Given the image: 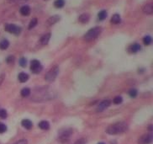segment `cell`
<instances>
[{
	"instance_id": "cell-1",
	"label": "cell",
	"mask_w": 153,
	"mask_h": 144,
	"mask_svg": "<svg viewBox=\"0 0 153 144\" xmlns=\"http://www.w3.org/2000/svg\"><path fill=\"white\" fill-rule=\"evenodd\" d=\"M128 130V125L124 121L117 122L109 126L106 129V132L109 135H118L125 132Z\"/></svg>"
},
{
	"instance_id": "cell-2",
	"label": "cell",
	"mask_w": 153,
	"mask_h": 144,
	"mask_svg": "<svg viewBox=\"0 0 153 144\" xmlns=\"http://www.w3.org/2000/svg\"><path fill=\"white\" fill-rule=\"evenodd\" d=\"M101 32H102L101 27L96 26V27H94V28L90 29V30L84 35V37L83 38H84V40L87 41H93V40L96 39V38L101 34Z\"/></svg>"
},
{
	"instance_id": "cell-3",
	"label": "cell",
	"mask_w": 153,
	"mask_h": 144,
	"mask_svg": "<svg viewBox=\"0 0 153 144\" xmlns=\"http://www.w3.org/2000/svg\"><path fill=\"white\" fill-rule=\"evenodd\" d=\"M58 73H59V67L57 66L52 67L45 76V79L46 80L47 82H53L56 78L57 77Z\"/></svg>"
},
{
	"instance_id": "cell-4",
	"label": "cell",
	"mask_w": 153,
	"mask_h": 144,
	"mask_svg": "<svg viewBox=\"0 0 153 144\" xmlns=\"http://www.w3.org/2000/svg\"><path fill=\"white\" fill-rule=\"evenodd\" d=\"M72 134V129H70V128L63 129V130L60 131V132H59V140L62 142V143L67 142Z\"/></svg>"
},
{
	"instance_id": "cell-5",
	"label": "cell",
	"mask_w": 153,
	"mask_h": 144,
	"mask_svg": "<svg viewBox=\"0 0 153 144\" xmlns=\"http://www.w3.org/2000/svg\"><path fill=\"white\" fill-rule=\"evenodd\" d=\"M4 30L6 31L9 32L11 34H14V35H19L21 33V28L19 26L16 25H14V24H8V25H5L4 27Z\"/></svg>"
},
{
	"instance_id": "cell-6",
	"label": "cell",
	"mask_w": 153,
	"mask_h": 144,
	"mask_svg": "<svg viewBox=\"0 0 153 144\" xmlns=\"http://www.w3.org/2000/svg\"><path fill=\"white\" fill-rule=\"evenodd\" d=\"M42 70V66L39 60L34 59L30 62V71L34 73H39Z\"/></svg>"
},
{
	"instance_id": "cell-7",
	"label": "cell",
	"mask_w": 153,
	"mask_h": 144,
	"mask_svg": "<svg viewBox=\"0 0 153 144\" xmlns=\"http://www.w3.org/2000/svg\"><path fill=\"white\" fill-rule=\"evenodd\" d=\"M153 140V136L152 133L142 135L138 140V144H150Z\"/></svg>"
},
{
	"instance_id": "cell-8",
	"label": "cell",
	"mask_w": 153,
	"mask_h": 144,
	"mask_svg": "<svg viewBox=\"0 0 153 144\" xmlns=\"http://www.w3.org/2000/svg\"><path fill=\"white\" fill-rule=\"evenodd\" d=\"M111 105V101L109 99H104L103 101H101L98 105L97 111L98 112H102L103 110H104L105 109H107L109 107V105Z\"/></svg>"
},
{
	"instance_id": "cell-9",
	"label": "cell",
	"mask_w": 153,
	"mask_h": 144,
	"mask_svg": "<svg viewBox=\"0 0 153 144\" xmlns=\"http://www.w3.org/2000/svg\"><path fill=\"white\" fill-rule=\"evenodd\" d=\"M142 11L145 14H152L153 13V5L152 3H146L142 8Z\"/></svg>"
},
{
	"instance_id": "cell-10",
	"label": "cell",
	"mask_w": 153,
	"mask_h": 144,
	"mask_svg": "<svg viewBox=\"0 0 153 144\" xmlns=\"http://www.w3.org/2000/svg\"><path fill=\"white\" fill-rule=\"evenodd\" d=\"M60 16L59 15H53L51 16V17H50L48 19H47L46 21V25H48V26H51V25H55L56 23H57L58 21L60 20Z\"/></svg>"
},
{
	"instance_id": "cell-11",
	"label": "cell",
	"mask_w": 153,
	"mask_h": 144,
	"mask_svg": "<svg viewBox=\"0 0 153 144\" xmlns=\"http://www.w3.org/2000/svg\"><path fill=\"white\" fill-rule=\"evenodd\" d=\"M90 19V15L87 13H84V14H82L78 18V21L82 24H87Z\"/></svg>"
},
{
	"instance_id": "cell-12",
	"label": "cell",
	"mask_w": 153,
	"mask_h": 144,
	"mask_svg": "<svg viewBox=\"0 0 153 144\" xmlns=\"http://www.w3.org/2000/svg\"><path fill=\"white\" fill-rule=\"evenodd\" d=\"M21 125L23 127H25L27 130H30V129L33 127V123L29 119H24L23 121H21Z\"/></svg>"
},
{
	"instance_id": "cell-13",
	"label": "cell",
	"mask_w": 153,
	"mask_h": 144,
	"mask_svg": "<svg viewBox=\"0 0 153 144\" xmlns=\"http://www.w3.org/2000/svg\"><path fill=\"white\" fill-rule=\"evenodd\" d=\"M51 33H47V34L43 35V36H41V40H40V42H41V45L48 44L49 41H50V39H51Z\"/></svg>"
},
{
	"instance_id": "cell-14",
	"label": "cell",
	"mask_w": 153,
	"mask_h": 144,
	"mask_svg": "<svg viewBox=\"0 0 153 144\" xmlns=\"http://www.w3.org/2000/svg\"><path fill=\"white\" fill-rule=\"evenodd\" d=\"M141 47L138 43H135V44L131 45L130 47H129V52L130 53H136L138 52L139 51H141Z\"/></svg>"
},
{
	"instance_id": "cell-15",
	"label": "cell",
	"mask_w": 153,
	"mask_h": 144,
	"mask_svg": "<svg viewBox=\"0 0 153 144\" xmlns=\"http://www.w3.org/2000/svg\"><path fill=\"white\" fill-rule=\"evenodd\" d=\"M19 12H20V14H22V15L28 16L29 14H30V6H28V5H24V6H22L20 8Z\"/></svg>"
},
{
	"instance_id": "cell-16",
	"label": "cell",
	"mask_w": 153,
	"mask_h": 144,
	"mask_svg": "<svg viewBox=\"0 0 153 144\" xmlns=\"http://www.w3.org/2000/svg\"><path fill=\"white\" fill-rule=\"evenodd\" d=\"M18 79L20 83H25L29 80V75L24 72H19V75H18Z\"/></svg>"
},
{
	"instance_id": "cell-17",
	"label": "cell",
	"mask_w": 153,
	"mask_h": 144,
	"mask_svg": "<svg viewBox=\"0 0 153 144\" xmlns=\"http://www.w3.org/2000/svg\"><path fill=\"white\" fill-rule=\"evenodd\" d=\"M121 21V18H120V15L118 14H115L111 17L110 22L113 24V25H118V24L120 23Z\"/></svg>"
},
{
	"instance_id": "cell-18",
	"label": "cell",
	"mask_w": 153,
	"mask_h": 144,
	"mask_svg": "<svg viewBox=\"0 0 153 144\" xmlns=\"http://www.w3.org/2000/svg\"><path fill=\"white\" fill-rule=\"evenodd\" d=\"M38 126L41 129V130H49L50 128V124L47 121H41L38 124Z\"/></svg>"
},
{
	"instance_id": "cell-19",
	"label": "cell",
	"mask_w": 153,
	"mask_h": 144,
	"mask_svg": "<svg viewBox=\"0 0 153 144\" xmlns=\"http://www.w3.org/2000/svg\"><path fill=\"white\" fill-rule=\"evenodd\" d=\"M8 46H9V41L8 40L4 39L0 41V49L1 50H6V49H8Z\"/></svg>"
},
{
	"instance_id": "cell-20",
	"label": "cell",
	"mask_w": 153,
	"mask_h": 144,
	"mask_svg": "<svg viewBox=\"0 0 153 144\" xmlns=\"http://www.w3.org/2000/svg\"><path fill=\"white\" fill-rule=\"evenodd\" d=\"M65 5V1L64 0H56L54 2V6L57 9H61Z\"/></svg>"
},
{
	"instance_id": "cell-21",
	"label": "cell",
	"mask_w": 153,
	"mask_h": 144,
	"mask_svg": "<svg viewBox=\"0 0 153 144\" xmlns=\"http://www.w3.org/2000/svg\"><path fill=\"white\" fill-rule=\"evenodd\" d=\"M30 89H29V88H25V89H23L21 90V92H20V94H21V96L22 97H28L29 95L30 94Z\"/></svg>"
},
{
	"instance_id": "cell-22",
	"label": "cell",
	"mask_w": 153,
	"mask_h": 144,
	"mask_svg": "<svg viewBox=\"0 0 153 144\" xmlns=\"http://www.w3.org/2000/svg\"><path fill=\"white\" fill-rule=\"evenodd\" d=\"M98 18L99 20H103V19H105L107 18V12L106 10H102V11H100L98 13Z\"/></svg>"
},
{
	"instance_id": "cell-23",
	"label": "cell",
	"mask_w": 153,
	"mask_h": 144,
	"mask_svg": "<svg viewBox=\"0 0 153 144\" xmlns=\"http://www.w3.org/2000/svg\"><path fill=\"white\" fill-rule=\"evenodd\" d=\"M37 23H38V19L36 18H33L31 20H30V25H29V30H31L34 27H35L37 25Z\"/></svg>"
},
{
	"instance_id": "cell-24",
	"label": "cell",
	"mask_w": 153,
	"mask_h": 144,
	"mask_svg": "<svg viewBox=\"0 0 153 144\" xmlns=\"http://www.w3.org/2000/svg\"><path fill=\"white\" fill-rule=\"evenodd\" d=\"M152 39L150 36H145V37L143 38V43L145 45H149L152 43Z\"/></svg>"
},
{
	"instance_id": "cell-25",
	"label": "cell",
	"mask_w": 153,
	"mask_h": 144,
	"mask_svg": "<svg viewBox=\"0 0 153 144\" xmlns=\"http://www.w3.org/2000/svg\"><path fill=\"white\" fill-rule=\"evenodd\" d=\"M137 94H138V92L136 89H130V91H129V95H130L131 98L136 97Z\"/></svg>"
},
{
	"instance_id": "cell-26",
	"label": "cell",
	"mask_w": 153,
	"mask_h": 144,
	"mask_svg": "<svg viewBox=\"0 0 153 144\" xmlns=\"http://www.w3.org/2000/svg\"><path fill=\"white\" fill-rule=\"evenodd\" d=\"M8 114H7V111L4 109H0V118L1 119H6Z\"/></svg>"
},
{
	"instance_id": "cell-27",
	"label": "cell",
	"mask_w": 153,
	"mask_h": 144,
	"mask_svg": "<svg viewBox=\"0 0 153 144\" xmlns=\"http://www.w3.org/2000/svg\"><path fill=\"white\" fill-rule=\"evenodd\" d=\"M19 65H20L22 67H26V65H27L26 58H25V57H21L20 59H19Z\"/></svg>"
},
{
	"instance_id": "cell-28",
	"label": "cell",
	"mask_w": 153,
	"mask_h": 144,
	"mask_svg": "<svg viewBox=\"0 0 153 144\" xmlns=\"http://www.w3.org/2000/svg\"><path fill=\"white\" fill-rule=\"evenodd\" d=\"M122 101H123V98L121 96H116L114 100H113L114 104H115V105H119V104L122 103Z\"/></svg>"
},
{
	"instance_id": "cell-29",
	"label": "cell",
	"mask_w": 153,
	"mask_h": 144,
	"mask_svg": "<svg viewBox=\"0 0 153 144\" xmlns=\"http://www.w3.org/2000/svg\"><path fill=\"white\" fill-rule=\"evenodd\" d=\"M14 60H15V58H14V56H8L6 58V63L8 64H12V63H14Z\"/></svg>"
},
{
	"instance_id": "cell-30",
	"label": "cell",
	"mask_w": 153,
	"mask_h": 144,
	"mask_svg": "<svg viewBox=\"0 0 153 144\" xmlns=\"http://www.w3.org/2000/svg\"><path fill=\"white\" fill-rule=\"evenodd\" d=\"M6 131H7L6 125H4V124H3V123H0V134L4 133Z\"/></svg>"
},
{
	"instance_id": "cell-31",
	"label": "cell",
	"mask_w": 153,
	"mask_h": 144,
	"mask_svg": "<svg viewBox=\"0 0 153 144\" xmlns=\"http://www.w3.org/2000/svg\"><path fill=\"white\" fill-rule=\"evenodd\" d=\"M86 139L85 138H81V139L77 140L76 143H74L73 144H86Z\"/></svg>"
},
{
	"instance_id": "cell-32",
	"label": "cell",
	"mask_w": 153,
	"mask_h": 144,
	"mask_svg": "<svg viewBox=\"0 0 153 144\" xmlns=\"http://www.w3.org/2000/svg\"><path fill=\"white\" fill-rule=\"evenodd\" d=\"M14 144H27V141L25 139H22V140H19V141L16 142V143Z\"/></svg>"
},
{
	"instance_id": "cell-33",
	"label": "cell",
	"mask_w": 153,
	"mask_h": 144,
	"mask_svg": "<svg viewBox=\"0 0 153 144\" xmlns=\"http://www.w3.org/2000/svg\"><path fill=\"white\" fill-rule=\"evenodd\" d=\"M4 78H5V74L4 73H2L1 75H0V85L2 84V83L3 82Z\"/></svg>"
},
{
	"instance_id": "cell-34",
	"label": "cell",
	"mask_w": 153,
	"mask_h": 144,
	"mask_svg": "<svg viewBox=\"0 0 153 144\" xmlns=\"http://www.w3.org/2000/svg\"><path fill=\"white\" fill-rule=\"evenodd\" d=\"M152 127H153V126L152 125H150V126H149V131H150V132H152V131L153 130V128H152Z\"/></svg>"
},
{
	"instance_id": "cell-35",
	"label": "cell",
	"mask_w": 153,
	"mask_h": 144,
	"mask_svg": "<svg viewBox=\"0 0 153 144\" xmlns=\"http://www.w3.org/2000/svg\"><path fill=\"white\" fill-rule=\"evenodd\" d=\"M8 2H10V3H12V2H14V1H16V0H8Z\"/></svg>"
},
{
	"instance_id": "cell-36",
	"label": "cell",
	"mask_w": 153,
	"mask_h": 144,
	"mask_svg": "<svg viewBox=\"0 0 153 144\" xmlns=\"http://www.w3.org/2000/svg\"><path fill=\"white\" fill-rule=\"evenodd\" d=\"M98 144H105L104 143H98Z\"/></svg>"
},
{
	"instance_id": "cell-37",
	"label": "cell",
	"mask_w": 153,
	"mask_h": 144,
	"mask_svg": "<svg viewBox=\"0 0 153 144\" xmlns=\"http://www.w3.org/2000/svg\"><path fill=\"white\" fill-rule=\"evenodd\" d=\"M45 1H47V0H45Z\"/></svg>"
}]
</instances>
